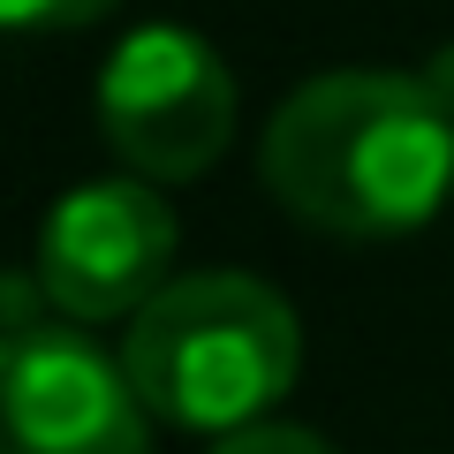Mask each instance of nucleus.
Listing matches in <instances>:
<instances>
[{"label": "nucleus", "instance_id": "obj_1", "mask_svg": "<svg viewBox=\"0 0 454 454\" xmlns=\"http://www.w3.org/2000/svg\"><path fill=\"white\" fill-rule=\"evenodd\" d=\"M258 175L318 235H409L454 205V114L409 68H325L265 121Z\"/></svg>", "mask_w": 454, "mask_h": 454}, {"label": "nucleus", "instance_id": "obj_5", "mask_svg": "<svg viewBox=\"0 0 454 454\" xmlns=\"http://www.w3.org/2000/svg\"><path fill=\"white\" fill-rule=\"evenodd\" d=\"M152 409L83 325H0V454H152Z\"/></svg>", "mask_w": 454, "mask_h": 454}, {"label": "nucleus", "instance_id": "obj_4", "mask_svg": "<svg viewBox=\"0 0 454 454\" xmlns=\"http://www.w3.org/2000/svg\"><path fill=\"white\" fill-rule=\"evenodd\" d=\"M175 243L182 227L167 212L160 182H137V175L76 182L38 227V258H31L38 303L68 325L137 318L175 280Z\"/></svg>", "mask_w": 454, "mask_h": 454}, {"label": "nucleus", "instance_id": "obj_8", "mask_svg": "<svg viewBox=\"0 0 454 454\" xmlns=\"http://www.w3.org/2000/svg\"><path fill=\"white\" fill-rule=\"evenodd\" d=\"M424 83H432V91H439V106L454 114V46H439L432 61H424Z\"/></svg>", "mask_w": 454, "mask_h": 454}, {"label": "nucleus", "instance_id": "obj_6", "mask_svg": "<svg viewBox=\"0 0 454 454\" xmlns=\"http://www.w3.org/2000/svg\"><path fill=\"white\" fill-rule=\"evenodd\" d=\"M121 0H0V31H83Z\"/></svg>", "mask_w": 454, "mask_h": 454}, {"label": "nucleus", "instance_id": "obj_7", "mask_svg": "<svg viewBox=\"0 0 454 454\" xmlns=\"http://www.w3.org/2000/svg\"><path fill=\"white\" fill-rule=\"evenodd\" d=\"M212 454H333V447H325L318 432H303V424H273V417H265V424H243V432H227Z\"/></svg>", "mask_w": 454, "mask_h": 454}, {"label": "nucleus", "instance_id": "obj_3", "mask_svg": "<svg viewBox=\"0 0 454 454\" xmlns=\"http://www.w3.org/2000/svg\"><path fill=\"white\" fill-rule=\"evenodd\" d=\"M98 137L137 182H197L235 137V76L182 23H145L98 68Z\"/></svg>", "mask_w": 454, "mask_h": 454}, {"label": "nucleus", "instance_id": "obj_2", "mask_svg": "<svg viewBox=\"0 0 454 454\" xmlns=\"http://www.w3.org/2000/svg\"><path fill=\"white\" fill-rule=\"evenodd\" d=\"M121 372L160 424L227 439L295 387L303 325L258 273H175L121 325Z\"/></svg>", "mask_w": 454, "mask_h": 454}]
</instances>
